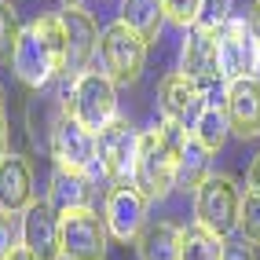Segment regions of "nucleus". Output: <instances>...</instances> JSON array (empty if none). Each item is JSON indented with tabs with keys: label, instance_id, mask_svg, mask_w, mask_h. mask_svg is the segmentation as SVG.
<instances>
[{
	"label": "nucleus",
	"instance_id": "f257e3e1",
	"mask_svg": "<svg viewBox=\"0 0 260 260\" xmlns=\"http://www.w3.org/2000/svg\"><path fill=\"white\" fill-rule=\"evenodd\" d=\"M62 62H66V29L59 15H41L37 22H29L19 37L15 48L11 70L26 88L41 92L48 88L55 77H62Z\"/></svg>",
	"mask_w": 260,
	"mask_h": 260
},
{
	"label": "nucleus",
	"instance_id": "f03ea898",
	"mask_svg": "<svg viewBox=\"0 0 260 260\" xmlns=\"http://www.w3.org/2000/svg\"><path fill=\"white\" fill-rule=\"evenodd\" d=\"M176 154L169 140L154 128H143L136 140V165H132V187L140 190L147 202H161L172 187H176Z\"/></svg>",
	"mask_w": 260,
	"mask_h": 260
},
{
	"label": "nucleus",
	"instance_id": "7ed1b4c3",
	"mask_svg": "<svg viewBox=\"0 0 260 260\" xmlns=\"http://www.w3.org/2000/svg\"><path fill=\"white\" fill-rule=\"evenodd\" d=\"M62 110L84 128L99 132L117 117V84L103 70H84L81 77H74L70 95H62Z\"/></svg>",
	"mask_w": 260,
	"mask_h": 260
},
{
	"label": "nucleus",
	"instance_id": "20e7f679",
	"mask_svg": "<svg viewBox=\"0 0 260 260\" xmlns=\"http://www.w3.org/2000/svg\"><path fill=\"white\" fill-rule=\"evenodd\" d=\"M238 213H242V187L223 172H213L194 190V216L216 238H228L231 231H238Z\"/></svg>",
	"mask_w": 260,
	"mask_h": 260
},
{
	"label": "nucleus",
	"instance_id": "39448f33",
	"mask_svg": "<svg viewBox=\"0 0 260 260\" xmlns=\"http://www.w3.org/2000/svg\"><path fill=\"white\" fill-rule=\"evenodd\" d=\"M99 66L114 84H136L147 66V41H140L125 22H110L99 33Z\"/></svg>",
	"mask_w": 260,
	"mask_h": 260
},
{
	"label": "nucleus",
	"instance_id": "423d86ee",
	"mask_svg": "<svg viewBox=\"0 0 260 260\" xmlns=\"http://www.w3.org/2000/svg\"><path fill=\"white\" fill-rule=\"evenodd\" d=\"M48 150L55 158V169L77 172V176H92L99 169V150H95V132L84 128L81 121H74L70 114H59L48 136Z\"/></svg>",
	"mask_w": 260,
	"mask_h": 260
},
{
	"label": "nucleus",
	"instance_id": "0eeeda50",
	"mask_svg": "<svg viewBox=\"0 0 260 260\" xmlns=\"http://www.w3.org/2000/svg\"><path fill=\"white\" fill-rule=\"evenodd\" d=\"M136 140L140 132H132L128 117H114L110 125H103L95 132V150H99V172L114 187L132 183V165H136Z\"/></svg>",
	"mask_w": 260,
	"mask_h": 260
},
{
	"label": "nucleus",
	"instance_id": "6e6552de",
	"mask_svg": "<svg viewBox=\"0 0 260 260\" xmlns=\"http://www.w3.org/2000/svg\"><path fill=\"white\" fill-rule=\"evenodd\" d=\"M110 231L95 209L62 213V260H107Z\"/></svg>",
	"mask_w": 260,
	"mask_h": 260
},
{
	"label": "nucleus",
	"instance_id": "1a4fd4ad",
	"mask_svg": "<svg viewBox=\"0 0 260 260\" xmlns=\"http://www.w3.org/2000/svg\"><path fill=\"white\" fill-rule=\"evenodd\" d=\"M22 249L33 260H62V213L48 198L22 213Z\"/></svg>",
	"mask_w": 260,
	"mask_h": 260
},
{
	"label": "nucleus",
	"instance_id": "9d476101",
	"mask_svg": "<svg viewBox=\"0 0 260 260\" xmlns=\"http://www.w3.org/2000/svg\"><path fill=\"white\" fill-rule=\"evenodd\" d=\"M260 74V41L253 37L249 22L231 19L220 29V81H242Z\"/></svg>",
	"mask_w": 260,
	"mask_h": 260
},
{
	"label": "nucleus",
	"instance_id": "9b49d317",
	"mask_svg": "<svg viewBox=\"0 0 260 260\" xmlns=\"http://www.w3.org/2000/svg\"><path fill=\"white\" fill-rule=\"evenodd\" d=\"M59 19H62V29H66L62 77H81L84 70H92V62L99 55V26L84 8H62Z\"/></svg>",
	"mask_w": 260,
	"mask_h": 260
},
{
	"label": "nucleus",
	"instance_id": "f8f14e48",
	"mask_svg": "<svg viewBox=\"0 0 260 260\" xmlns=\"http://www.w3.org/2000/svg\"><path fill=\"white\" fill-rule=\"evenodd\" d=\"M103 223H107L110 238L117 242H140L147 228V198L132 183L110 187L107 198H103Z\"/></svg>",
	"mask_w": 260,
	"mask_h": 260
},
{
	"label": "nucleus",
	"instance_id": "ddd939ff",
	"mask_svg": "<svg viewBox=\"0 0 260 260\" xmlns=\"http://www.w3.org/2000/svg\"><path fill=\"white\" fill-rule=\"evenodd\" d=\"M180 74L198 81L202 88L220 81V33H209L202 26H190L180 44Z\"/></svg>",
	"mask_w": 260,
	"mask_h": 260
},
{
	"label": "nucleus",
	"instance_id": "4468645a",
	"mask_svg": "<svg viewBox=\"0 0 260 260\" xmlns=\"http://www.w3.org/2000/svg\"><path fill=\"white\" fill-rule=\"evenodd\" d=\"M223 114H228L231 136L256 140L260 136V77L231 81L228 92H223Z\"/></svg>",
	"mask_w": 260,
	"mask_h": 260
},
{
	"label": "nucleus",
	"instance_id": "2eb2a0df",
	"mask_svg": "<svg viewBox=\"0 0 260 260\" xmlns=\"http://www.w3.org/2000/svg\"><path fill=\"white\" fill-rule=\"evenodd\" d=\"M158 103H161V117L180 121V125H194V117L205 110V88L198 81H190L187 74H169L158 84Z\"/></svg>",
	"mask_w": 260,
	"mask_h": 260
},
{
	"label": "nucleus",
	"instance_id": "dca6fc26",
	"mask_svg": "<svg viewBox=\"0 0 260 260\" xmlns=\"http://www.w3.org/2000/svg\"><path fill=\"white\" fill-rule=\"evenodd\" d=\"M37 202L33 187V169L22 154H4L0 158V209L8 213H26Z\"/></svg>",
	"mask_w": 260,
	"mask_h": 260
},
{
	"label": "nucleus",
	"instance_id": "f3484780",
	"mask_svg": "<svg viewBox=\"0 0 260 260\" xmlns=\"http://www.w3.org/2000/svg\"><path fill=\"white\" fill-rule=\"evenodd\" d=\"M48 202L59 213H74V209H92L95 202V187L92 176H77V172L55 169L51 172V187H48Z\"/></svg>",
	"mask_w": 260,
	"mask_h": 260
},
{
	"label": "nucleus",
	"instance_id": "a211bd4d",
	"mask_svg": "<svg viewBox=\"0 0 260 260\" xmlns=\"http://www.w3.org/2000/svg\"><path fill=\"white\" fill-rule=\"evenodd\" d=\"M117 22H125L140 41L154 44L161 37V26H165V11H161V0H121V15Z\"/></svg>",
	"mask_w": 260,
	"mask_h": 260
},
{
	"label": "nucleus",
	"instance_id": "6ab92c4d",
	"mask_svg": "<svg viewBox=\"0 0 260 260\" xmlns=\"http://www.w3.org/2000/svg\"><path fill=\"white\" fill-rule=\"evenodd\" d=\"M180 242L183 228L169 220H154L140 235V260H180Z\"/></svg>",
	"mask_w": 260,
	"mask_h": 260
},
{
	"label": "nucleus",
	"instance_id": "aec40b11",
	"mask_svg": "<svg viewBox=\"0 0 260 260\" xmlns=\"http://www.w3.org/2000/svg\"><path fill=\"white\" fill-rule=\"evenodd\" d=\"M209 150H205L194 136L187 140V147L176 154V187L183 190H198L205 180H209Z\"/></svg>",
	"mask_w": 260,
	"mask_h": 260
},
{
	"label": "nucleus",
	"instance_id": "412c9836",
	"mask_svg": "<svg viewBox=\"0 0 260 260\" xmlns=\"http://www.w3.org/2000/svg\"><path fill=\"white\" fill-rule=\"evenodd\" d=\"M190 136L209 150H223V143H228V136H231V125H228V114H223V107H216V103H205V110L194 117V125H190Z\"/></svg>",
	"mask_w": 260,
	"mask_h": 260
},
{
	"label": "nucleus",
	"instance_id": "4be33fe9",
	"mask_svg": "<svg viewBox=\"0 0 260 260\" xmlns=\"http://www.w3.org/2000/svg\"><path fill=\"white\" fill-rule=\"evenodd\" d=\"M223 242L213 231H205L202 223L183 228V242H180V260H223Z\"/></svg>",
	"mask_w": 260,
	"mask_h": 260
},
{
	"label": "nucleus",
	"instance_id": "5701e85b",
	"mask_svg": "<svg viewBox=\"0 0 260 260\" xmlns=\"http://www.w3.org/2000/svg\"><path fill=\"white\" fill-rule=\"evenodd\" d=\"M22 26H19V11L11 8V0H0V66H11L15 48H19Z\"/></svg>",
	"mask_w": 260,
	"mask_h": 260
},
{
	"label": "nucleus",
	"instance_id": "b1692460",
	"mask_svg": "<svg viewBox=\"0 0 260 260\" xmlns=\"http://www.w3.org/2000/svg\"><path fill=\"white\" fill-rule=\"evenodd\" d=\"M238 235H242L246 246H260V194H256V190H246V194H242Z\"/></svg>",
	"mask_w": 260,
	"mask_h": 260
},
{
	"label": "nucleus",
	"instance_id": "393cba45",
	"mask_svg": "<svg viewBox=\"0 0 260 260\" xmlns=\"http://www.w3.org/2000/svg\"><path fill=\"white\" fill-rule=\"evenodd\" d=\"M231 19H235V15H231V0H202V11H198L194 26L209 29V33H220Z\"/></svg>",
	"mask_w": 260,
	"mask_h": 260
},
{
	"label": "nucleus",
	"instance_id": "a878e982",
	"mask_svg": "<svg viewBox=\"0 0 260 260\" xmlns=\"http://www.w3.org/2000/svg\"><path fill=\"white\" fill-rule=\"evenodd\" d=\"M19 246H22V216L0 209V260H8Z\"/></svg>",
	"mask_w": 260,
	"mask_h": 260
},
{
	"label": "nucleus",
	"instance_id": "bb28decb",
	"mask_svg": "<svg viewBox=\"0 0 260 260\" xmlns=\"http://www.w3.org/2000/svg\"><path fill=\"white\" fill-rule=\"evenodd\" d=\"M161 11H165V22L190 29L198 22V11H202V0H161Z\"/></svg>",
	"mask_w": 260,
	"mask_h": 260
},
{
	"label": "nucleus",
	"instance_id": "cd10ccee",
	"mask_svg": "<svg viewBox=\"0 0 260 260\" xmlns=\"http://www.w3.org/2000/svg\"><path fill=\"white\" fill-rule=\"evenodd\" d=\"M223 260H256V256L246 242H223Z\"/></svg>",
	"mask_w": 260,
	"mask_h": 260
},
{
	"label": "nucleus",
	"instance_id": "c85d7f7f",
	"mask_svg": "<svg viewBox=\"0 0 260 260\" xmlns=\"http://www.w3.org/2000/svg\"><path fill=\"white\" fill-rule=\"evenodd\" d=\"M246 183H249V190H256L260 194V154L249 161V172H246Z\"/></svg>",
	"mask_w": 260,
	"mask_h": 260
},
{
	"label": "nucleus",
	"instance_id": "c756f323",
	"mask_svg": "<svg viewBox=\"0 0 260 260\" xmlns=\"http://www.w3.org/2000/svg\"><path fill=\"white\" fill-rule=\"evenodd\" d=\"M249 29H253V37L260 41V0H253V11H249Z\"/></svg>",
	"mask_w": 260,
	"mask_h": 260
},
{
	"label": "nucleus",
	"instance_id": "7c9ffc66",
	"mask_svg": "<svg viewBox=\"0 0 260 260\" xmlns=\"http://www.w3.org/2000/svg\"><path fill=\"white\" fill-rule=\"evenodd\" d=\"M8 154V121H4V110H0V158Z\"/></svg>",
	"mask_w": 260,
	"mask_h": 260
},
{
	"label": "nucleus",
	"instance_id": "2f4dec72",
	"mask_svg": "<svg viewBox=\"0 0 260 260\" xmlns=\"http://www.w3.org/2000/svg\"><path fill=\"white\" fill-rule=\"evenodd\" d=\"M8 260H33V256H29V253H26V249H22V246H19V249H15V253H11V256H8Z\"/></svg>",
	"mask_w": 260,
	"mask_h": 260
},
{
	"label": "nucleus",
	"instance_id": "473e14b6",
	"mask_svg": "<svg viewBox=\"0 0 260 260\" xmlns=\"http://www.w3.org/2000/svg\"><path fill=\"white\" fill-rule=\"evenodd\" d=\"M62 8H81V0H62Z\"/></svg>",
	"mask_w": 260,
	"mask_h": 260
},
{
	"label": "nucleus",
	"instance_id": "72a5a7b5",
	"mask_svg": "<svg viewBox=\"0 0 260 260\" xmlns=\"http://www.w3.org/2000/svg\"><path fill=\"white\" fill-rule=\"evenodd\" d=\"M0 107H4V88H0Z\"/></svg>",
	"mask_w": 260,
	"mask_h": 260
}]
</instances>
